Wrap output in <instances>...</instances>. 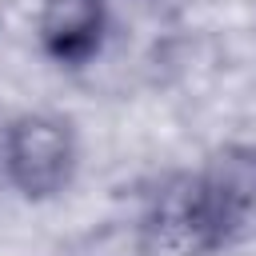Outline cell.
Instances as JSON below:
<instances>
[{"mask_svg": "<svg viewBox=\"0 0 256 256\" xmlns=\"http://www.w3.org/2000/svg\"><path fill=\"white\" fill-rule=\"evenodd\" d=\"M156 232L188 256H216L244 244L256 232V144H220L172 180L156 204Z\"/></svg>", "mask_w": 256, "mask_h": 256, "instance_id": "1", "label": "cell"}, {"mask_svg": "<svg viewBox=\"0 0 256 256\" xmlns=\"http://www.w3.org/2000/svg\"><path fill=\"white\" fill-rule=\"evenodd\" d=\"M80 176L76 120L52 108H28L0 128V184L24 204L60 200Z\"/></svg>", "mask_w": 256, "mask_h": 256, "instance_id": "2", "label": "cell"}, {"mask_svg": "<svg viewBox=\"0 0 256 256\" xmlns=\"http://www.w3.org/2000/svg\"><path fill=\"white\" fill-rule=\"evenodd\" d=\"M32 36L52 68L84 72L108 48L112 0H36Z\"/></svg>", "mask_w": 256, "mask_h": 256, "instance_id": "3", "label": "cell"}]
</instances>
